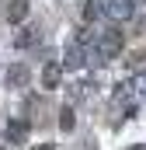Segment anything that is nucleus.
Returning <instances> with one entry per match:
<instances>
[{
	"mask_svg": "<svg viewBox=\"0 0 146 150\" xmlns=\"http://www.w3.org/2000/svg\"><path fill=\"white\" fill-rule=\"evenodd\" d=\"M122 49H125V32H122L118 25H108V28L98 32L94 45H91V56H94L98 63H111Z\"/></svg>",
	"mask_w": 146,
	"mask_h": 150,
	"instance_id": "f257e3e1",
	"label": "nucleus"
},
{
	"mask_svg": "<svg viewBox=\"0 0 146 150\" xmlns=\"http://www.w3.org/2000/svg\"><path fill=\"white\" fill-rule=\"evenodd\" d=\"M101 11L111 25H122L136 14V0H101Z\"/></svg>",
	"mask_w": 146,
	"mask_h": 150,
	"instance_id": "f03ea898",
	"label": "nucleus"
},
{
	"mask_svg": "<svg viewBox=\"0 0 146 150\" xmlns=\"http://www.w3.org/2000/svg\"><path fill=\"white\" fill-rule=\"evenodd\" d=\"M38 42H42V28L38 25H21L18 35H14V45L18 49H35Z\"/></svg>",
	"mask_w": 146,
	"mask_h": 150,
	"instance_id": "7ed1b4c3",
	"label": "nucleus"
},
{
	"mask_svg": "<svg viewBox=\"0 0 146 150\" xmlns=\"http://www.w3.org/2000/svg\"><path fill=\"white\" fill-rule=\"evenodd\" d=\"M84 59H87V49L73 38L70 45H66V59H63V67H66V70H80V67H84Z\"/></svg>",
	"mask_w": 146,
	"mask_h": 150,
	"instance_id": "20e7f679",
	"label": "nucleus"
},
{
	"mask_svg": "<svg viewBox=\"0 0 146 150\" xmlns=\"http://www.w3.org/2000/svg\"><path fill=\"white\" fill-rule=\"evenodd\" d=\"M28 80H32V74H28V67H25V63L7 67V87H28Z\"/></svg>",
	"mask_w": 146,
	"mask_h": 150,
	"instance_id": "39448f33",
	"label": "nucleus"
},
{
	"mask_svg": "<svg viewBox=\"0 0 146 150\" xmlns=\"http://www.w3.org/2000/svg\"><path fill=\"white\" fill-rule=\"evenodd\" d=\"M4 14H7V21H14V25L25 21V18H28V0H11Z\"/></svg>",
	"mask_w": 146,
	"mask_h": 150,
	"instance_id": "423d86ee",
	"label": "nucleus"
},
{
	"mask_svg": "<svg viewBox=\"0 0 146 150\" xmlns=\"http://www.w3.org/2000/svg\"><path fill=\"white\" fill-rule=\"evenodd\" d=\"M59 80H63V67L59 63H49L45 70H42V84L52 91V87H59Z\"/></svg>",
	"mask_w": 146,
	"mask_h": 150,
	"instance_id": "0eeeda50",
	"label": "nucleus"
},
{
	"mask_svg": "<svg viewBox=\"0 0 146 150\" xmlns=\"http://www.w3.org/2000/svg\"><path fill=\"white\" fill-rule=\"evenodd\" d=\"M25 136H28V122H18V119H14V122L7 126V140H11V143H21Z\"/></svg>",
	"mask_w": 146,
	"mask_h": 150,
	"instance_id": "6e6552de",
	"label": "nucleus"
},
{
	"mask_svg": "<svg viewBox=\"0 0 146 150\" xmlns=\"http://www.w3.org/2000/svg\"><path fill=\"white\" fill-rule=\"evenodd\" d=\"M84 18H87V21H98V18H105V11H101V0H91V4H87V11H84Z\"/></svg>",
	"mask_w": 146,
	"mask_h": 150,
	"instance_id": "1a4fd4ad",
	"label": "nucleus"
},
{
	"mask_svg": "<svg viewBox=\"0 0 146 150\" xmlns=\"http://www.w3.org/2000/svg\"><path fill=\"white\" fill-rule=\"evenodd\" d=\"M63 129H73V108H63V119H59Z\"/></svg>",
	"mask_w": 146,
	"mask_h": 150,
	"instance_id": "9d476101",
	"label": "nucleus"
},
{
	"mask_svg": "<svg viewBox=\"0 0 146 150\" xmlns=\"http://www.w3.org/2000/svg\"><path fill=\"white\" fill-rule=\"evenodd\" d=\"M38 150H52V147H49V143H45V147H38Z\"/></svg>",
	"mask_w": 146,
	"mask_h": 150,
	"instance_id": "9b49d317",
	"label": "nucleus"
},
{
	"mask_svg": "<svg viewBox=\"0 0 146 150\" xmlns=\"http://www.w3.org/2000/svg\"><path fill=\"white\" fill-rule=\"evenodd\" d=\"M132 150H146V147H132Z\"/></svg>",
	"mask_w": 146,
	"mask_h": 150,
	"instance_id": "f8f14e48",
	"label": "nucleus"
}]
</instances>
